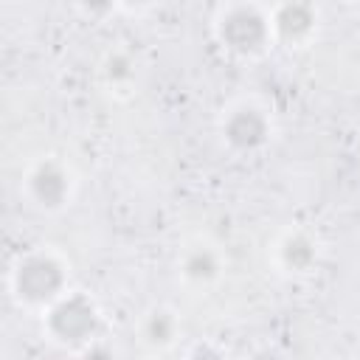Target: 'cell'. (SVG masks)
<instances>
[{
    "label": "cell",
    "mask_w": 360,
    "mask_h": 360,
    "mask_svg": "<svg viewBox=\"0 0 360 360\" xmlns=\"http://www.w3.org/2000/svg\"><path fill=\"white\" fill-rule=\"evenodd\" d=\"M31 188L37 191V200L39 205H59L62 194H65V180L62 174L56 172V166H39L34 174H31Z\"/></svg>",
    "instance_id": "cell-1"
}]
</instances>
